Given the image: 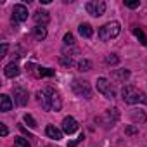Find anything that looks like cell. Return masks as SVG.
I'll return each instance as SVG.
<instances>
[{"instance_id": "cell-7", "label": "cell", "mask_w": 147, "mask_h": 147, "mask_svg": "<svg viewBox=\"0 0 147 147\" xmlns=\"http://www.w3.org/2000/svg\"><path fill=\"white\" fill-rule=\"evenodd\" d=\"M87 12L94 18H100L106 12V2H102V0H92V2L87 4Z\"/></svg>"}, {"instance_id": "cell-5", "label": "cell", "mask_w": 147, "mask_h": 147, "mask_svg": "<svg viewBox=\"0 0 147 147\" xmlns=\"http://www.w3.org/2000/svg\"><path fill=\"white\" fill-rule=\"evenodd\" d=\"M97 90L106 97V99H114L116 97V90H114V87L111 85V82L107 80V78H99L97 80Z\"/></svg>"}, {"instance_id": "cell-4", "label": "cell", "mask_w": 147, "mask_h": 147, "mask_svg": "<svg viewBox=\"0 0 147 147\" xmlns=\"http://www.w3.org/2000/svg\"><path fill=\"white\" fill-rule=\"evenodd\" d=\"M71 88H73V92H75L78 97H83V99H90V97H92L90 83L85 82V80H73Z\"/></svg>"}, {"instance_id": "cell-13", "label": "cell", "mask_w": 147, "mask_h": 147, "mask_svg": "<svg viewBox=\"0 0 147 147\" xmlns=\"http://www.w3.org/2000/svg\"><path fill=\"white\" fill-rule=\"evenodd\" d=\"M19 73H21V69H19V66H18L16 62L7 64L5 69H4V75H5L7 78H16V76H19Z\"/></svg>"}, {"instance_id": "cell-20", "label": "cell", "mask_w": 147, "mask_h": 147, "mask_svg": "<svg viewBox=\"0 0 147 147\" xmlns=\"http://www.w3.org/2000/svg\"><path fill=\"white\" fill-rule=\"evenodd\" d=\"M104 62H106L107 66H114V64H118V62H119V57H118L116 54H109V55H106V57H104Z\"/></svg>"}, {"instance_id": "cell-6", "label": "cell", "mask_w": 147, "mask_h": 147, "mask_svg": "<svg viewBox=\"0 0 147 147\" xmlns=\"http://www.w3.org/2000/svg\"><path fill=\"white\" fill-rule=\"evenodd\" d=\"M26 19H28V9H26V5L16 4L12 7V24H14V28L18 26V23H23Z\"/></svg>"}, {"instance_id": "cell-25", "label": "cell", "mask_w": 147, "mask_h": 147, "mask_svg": "<svg viewBox=\"0 0 147 147\" xmlns=\"http://www.w3.org/2000/svg\"><path fill=\"white\" fill-rule=\"evenodd\" d=\"M61 62L69 67V66H73V57H71V55H62V57H61Z\"/></svg>"}, {"instance_id": "cell-26", "label": "cell", "mask_w": 147, "mask_h": 147, "mask_svg": "<svg viewBox=\"0 0 147 147\" xmlns=\"http://www.w3.org/2000/svg\"><path fill=\"white\" fill-rule=\"evenodd\" d=\"M125 5L128 9H137V7H140V2L138 0H133V2H125Z\"/></svg>"}, {"instance_id": "cell-23", "label": "cell", "mask_w": 147, "mask_h": 147, "mask_svg": "<svg viewBox=\"0 0 147 147\" xmlns=\"http://www.w3.org/2000/svg\"><path fill=\"white\" fill-rule=\"evenodd\" d=\"M24 123H26L30 128H35V126H36V121H35V118H33L31 114H24Z\"/></svg>"}, {"instance_id": "cell-12", "label": "cell", "mask_w": 147, "mask_h": 147, "mask_svg": "<svg viewBox=\"0 0 147 147\" xmlns=\"http://www.w3.org/2000/svg\"><path fill=\"white\" fill-rule=\"evenodd\" d=\"M111 78L114 82H119V83H125L128 78H130V71L128 69H116L111 73Z\"/></svg>"}, {"instance_id": "cell-17", "label": "cell", "mask_w": 147, "mask_h": 147, "mask_svg": "<svg viewBox=\"0 0 147 147\" xmlns=\"http://www.w3.org/2000/svg\"><path fill=\"white\" fill-rule=\"evenodd\" d=\"M130 118H131L133 123H138V125L147 121V116H145V113H142V111H131V113H130Z\"/></svg>"}, {"instance_id": "cell-29", "label": "cell", "mask_w": 147, "mask_h": 147, "mask_svg": "<svg viewBox=\"0 0 147 147\" xmlns=\"http://www.w3.org/2000/svg\"><path fill=\"white\" fill-rule=\"evenodd\" d=\"M135 131H137L135 128H128V130H126V133H135Z\"/></svg>"}, {"instance_id": "cell-1", "label": "cell", "mask_w": 147, "mask_h": 147, "mask_svg": "<svg viewBox=\"0 0 147 147\" xmlns=\"http://www.w3.org/2000/svg\"><path fill=\"white\" fill-rule=\"evenodd\" d=\"M36 97H38V102H40L43 111H55L57 113L62 107V100L52 87H45L43 90L36 92Z\"/></svg>"}, {"instance_id": "cell-2", "label": "cell", "mask_w": 147, "mask_h": 147, "mask_svg": "<svg viewBox=\"0 0 147 147\" xmlns=\"http://www.w3.org/2000/svg\"><path fill=\"white\" fill-rule=\"evenodd\" d=\"M121 97H123V100H125L126 104H147V95H145L140 88H137V87H133V85L123 87Z\"/></svg>"}, {"instance_id": "cell-15", "label": "cell", "mask_w": 147, "mask_h": 147, "mask_svg": "<svg viewBox=\"0 0 147 147\" xmlns=\"http://www.w3.org/2000/svg\"><path fill=\"white\" fill-rule=\"evenodd\" d=\"M12 109V100H11V97L9 95H0V111L2 113H7V111H11Z\"/></svg>"}, {"instance_id": "cell-11", "label": "cell", "mask_w": 147, "mask_h": 147, "mask_svg": "<svg viewBox=\"0 0 147 147\" xmlns=\"http://www.w3.org/2000/svg\"><path fill=\"white\" fill-rule=\"evenodd\" d=\"M33 19H35L36 26H47V24H49V21H50V16H49V12H47V11L38 9V11L33 14Z\"/></svg>"}, {"instance_id": "cell-3", "label": "cell", "mask_w": 147, "mask_h": 147, "mask_svg": "<svg viewBox=\"0 0 147 147\" xmlns=\"http://www.w3.org/2000/svg\"><path fill=\"white\" fill-rule=\"evenodd\" d=\"M119 31H121L119 23H118V21H109V23H106V24L99 30V38H100L102 42H109V40L116 38V36L119 35Z\"/></svg>"}, {"instance_id": "cell-14", "label": "cell", "mask_w": 147, "mask_h": 147, "mask_svg": "<svg viewBox=\"0 0 147 147\" xmlns=\"http://www.w3.org/2000/svg\"><path fill=\"white\" fill-rule=\"evenodd\" d=\"M45 135H47L49 138H54V140H61V138H62V131H61L59 128H55L54 125H47Z\"/></svg>"}, {"instance_id": "cell-18", "label": "cell", "mask_w": 147, "mask_h": 147, "mask_svg": "<svg viewBox=\"0 0 147 147\" xmlns=\"http://www.w3.org/2000/svg\"><path fill=\"white\" fill-rule=\"evenodd\" d=\"M33 36L36 40H45L47 38V28L45 26H35L33 28Z\"/></svg>"}, {"instance_id": "cell-8", "label": "cell", "mask_w": 147, "mask_h": 147, "mask_svg": "<svg viewBox=\"0 0 147 147\" xmlns=\"http://www.w3.org/2000/svg\"><path fill=\"white\" fill-rule=\"evenodd\" d=\"M12 94H14V102L18 106H26L28 104V90L23 88V87H14L12 88Z\"/></svg>"}, {"instance_id": "cell-9", "label": "cell", "mask_w": 147, "mask_h": 147, "mask_svg": "<svg viewBox=\"0 0 147 147\" xmlns=\"http://www.w3.org/2000/svg\"><path fill=\"white\" fill-rule=\"evenodd\" d=\"M76 130H78V121L73 118V116H66L62 119V131L64 133L71 135V133H75Z\"/></svg>"}, {"instance_id": "cell-16", "label": "cell", "mask_w": 147, "mask_h": 147, "mask_svg": "<svg viewBox=\"0 0 147 147\" xmlns=\"http://www.w3.org/2000/svg\"><path fill=\"white\" fill-rule=\"evenodd\" d=\"M78 33H80L83 38H90V36L94 35V30H92V26H90V24L83 23V24H80V26H78Z\"/></svg>"}, {"instance_id": "cell-24", "label": "cell", "mask_w": 147, "mask_h": 147, "mask_svg": "<svg viewBox=\"0 0 147 147\" xmlns=\"http://www.w3.org/2000/svg\"><path fill=\"white\" fill-rule=\"evenodd\" d=\"M64 45H69V47L75 45V36H73L71 33H66L64 35Z\"/></svg>"}, {"instance_id": "cell-10", "label": "cell", "mask_w": 147, "mask_h": 147, "mask_svg": "<svg viewBox=\"0 0 147 147\" xmlns=\"http://www.w3.org/2000/svg\"><path fill=\"white\" fill-rule=\"evenodd\" d=\"M28 67H31L30 71L33 73V76H36V78L54 76V69H49V67H40V66H35V64H28Z\"/></svg>"}, {"instance_id": "cell-21", "label": "cell", "mask_w": 147, "mask_h": 147, "mask_svg": "<svg viewBox=\"0 0 147 147\" xmlns=\"http://www.w3.org/2000/svg\"><path fill=\"white\" fill-rule=\"evenodd\" d=\"M90 67H92V62H90L88 59H82V61L78 62V69H80V71H90Z\"/></svg>"}, {"instance_id": "cell-28", "label": "cell", "mask_w": 147, "mask_h": 147, "mask_svg": "<svg viewBox=\"0 0 147 147\" xmlns=\"http://www.w3.org/2000/svg\"><path fill=\"white\" fill-rule=\"evenodd\" d=\"M7 49H9V45H7V43H2V50H0V57H5V54H7Z\"/></svg>"}, {"instance_id": "cell-22", "label": "cell", "mask_w": 147, "mask_h": 147, "mask_svg": "<svg viewBox=\"0 0 147 147\" xmlns=\"http://www.w3.org/2000/svg\"><path fill=\"white\" fill-rule=\"evenodd\" d=\"M14 147H31V145H30V142H28L26 138H23V137H18V138L14 140Z\"/></svg>"}, {"instance_id": "cell-19", "label": "cell", "mask_w": 147, "mask_h": 147, "mask_svg": "<svg viewBox=\"0 0 147 147\" xmlns=\"http://www.w3.org/2000/svg\"><path fill=\"white\" fill-rule=\"evenodd\" d=\"M131 31H133V35L138 38V42H140L142 45H147V36H145V33L142 31V28H140V26H133V28H131Z\"/></svg>"}, {"instance_id": "cell-27", "label": "cell", "mask_w": 147, "mask_h": 147, "mask_svg": "<svg viewBox=\"0 0 147 147\" xmlns=\"http://www.w3.org/2000/svg\"><path fill=\"white\" fill-rule=\"evenodd\" d=\"M9 133V130H7V126L4 125V123H0V135H2V137H5Z\"/></svg>"}]
</instances>
